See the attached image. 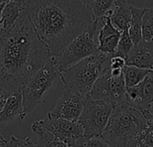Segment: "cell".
I'll return each instance as SVG.
<instances>
[{"label":"cell","mask_w":153,"mask_h":147,"mask_svg":"<svg viewBox=\"0 0 153 147\" xmlns=\"http://www.w3.org/2000/svg\"><path fill=\"white\" fill-rule=\"evenodd\" d=\"M117 0H86V6L93 21H100L109 15Z\"/></svg>","instance_id":"ac0fdd59"},{"label":"cell","mask_w":153,"mask_h":147,"mask_svg":"<svg viewBox=\"0 0 153 147\" xmlns=\"http://www.w3.org/2000/svg\"><path fill=\"white\" fill-rule=\"evenodd\" d=\"M100 21H92L88 28L74 38L62 51L53 56L57 72H61L98 51Z\"/></svg>","instance_id":"5b68a950"},{"label":"cell","mask_w":153,"mask_h":147,"mask_svg":"<svg viewBox=\"0 0 153 147\" xmlns=\"http://www.w3.org/2000/svg\"><path fill=\"white\" fill-rule=\"evenodd\" d=\"M8 0H0V4H3V3H5V2H7Z\"/></svg>","instance_id":"4dcf8cb0"},{"label":"cell","mask_w":153,"mask_h":147,"mask_svg":"<svg viewBox=\"0 0 153 147\" xmlns=\"http://www.w3.org/2000/svg\"><path fill=\"white\" fill-rule=\"evenodd\" d=\"M31 129L38 137L39 144L54 140L71 143L84 137L83 129L79 121H69L52 117L48 114L46 119L34 122Z\"/></svg>","instance_id":"52a82bcc"},{"label":"cell","mask_w":153,"mask_h":147,"mask_svg":"<svg viewBox=\"0 0 153 147\" xmlns=\"http://www.w3.org/2000/svg\"><path fill=\"white\" fill-rule=\"evenodd\" d=\"M4 4H5V3H3V4H0V17H1L2 11H3V9H4Z\"/></svg>","instance_id":"f546056e"},{"label":"cell","mask_w":153,"mask_h":147,"mask_svg":"<svg viewBox=\"0 0 153 147\" xmlns=\"http://www.w3.org/2000/svg\"><path fill=\"white\" fill-rule=\"evenodd\" d=\"M74 147H114L109 145L101 136L86 137H82L73 142Z\"/></svg>","instance_id":"7402d4cb"},{"label":"cell","mask_w":153,"mask_h":147,"mask_svg":"<svg viewBox=\"0 0 153 147\" xmlns=\"http://www.w3.org/2000/svg\"><path fill=\"white\" fill-rule=\"evenodd\" d=\"M27 10V0H8L0 17V33L10 30Z\"/></svg>","instance_id":"5bb4252c"},{"label":"cell","mask_w":153,"mask_h":147,"mask_svg":"<svg viewBox=\"0 0 153 147\" xmlns=\"http://www.w3.org/2000/svg\"><path fill=\"white\" fill-rule=\"evenodd\" d=\"M50 57L26 10L10 30L0 33V88L10 93L22 90Z\"/></svg>","instance_id":"6da1fadb"},{"label":"cell","mask_w":153,"mask_h":147,"mask_svg":"<svg viewBox=\"0 0 153 147\" xmlns=\"http://www.w3.org/2000/svg\"><path fill=\"white\" fill-rule=\"evenodd\" d=\"M126 101L131 106L140 110H148L153 101V70L137 85L126 88Z\"/></svg>","instance_id":"8fae6325"},{"label":"cell","mask_w":153,"mask_h":147,"mask_svg":"<svg viewBox=\"0 0 153 147\" xmlns=\"http://www.w3.org/2000/svg\"><path fill=\"white\" fill-rule=\"evenodd\" d=\"M8 147H39V144H35L30 137H26L23 139L17 138L13 136L7 140Z\"/></svg>","instance_id":"cb8c5ba5"},{"label":"cell","mask_w":153,"mask_h":147,"mask_svg":"<svg viewBox=\"0 0 153 147\" xmlns=\"http://www.w3.org/2000/svg\"><path fill=\"white\" fill-rule=\"evenodd\" d=\"M22 113V91L13 92L8 97L5 104L0 111V124L10 122L15 119L20 120Z\"/></svg>","instance_id":"2e32d148"},{"label":"cell","mask_w":153,"mask_h":147,"mask_svg":"<svg viewBox=\"0 0 153 147\" xmlns=\"http://www.w3.org/2000/svg\"><path fill=\"white\" fill-rule=\"evenodd\" d=\"M100 22L102 25L100 28L98 34V51L108 55H114L118 45L121 31L112 24L109 16L101 19Z\"/></svg>","instance_id":"7c38bea8"},{"label":"cell","mask_w":153,"mask_h":147,"mask_svg":"<svg viewBox=\"0 0 153 147\" xmlns=\"http://www.w3.org/2000/svg\"><path fill=\"white\" fill-rule=\"evenodd\" d=\"M142 111H143V114L146 122V127L148 130L150 131V133L153 136V115L148 110H144Z\"/></svg>","instance_id":"484cf974"},{"label":"cell","mask_w":153,"mask_h":147,"mask_svg":"<svg viewBox=\"0 0 153 147\" xmlns=\"http://www.w3.org/2000/svg\"><path fill=\"white\" fill-rule=\"evenodd\" d=\"M126 62L127 66L153 70V42L142 40L134 45Z\"/></svg>","instance_id":"4fadbf2b"},{"label":"cell","mask_w":153,"mask_h":147,"mask_svg":"<svg viewBox=\"0 0 153 147\" xmlns=\"http://www.w3.org/2000/svg\"><path fill=\"white\" fill-rule=\"evenodd\" d=\"M58 72L56 68L53 57L39 69L22 88V113L20 120H22L36 106L41 102L45 93L52 86Z\"/></svg>","instance_id":"8992f818"},{"label":"cell","mask_w":153,"mask_h":147,"mask_svg":"<svg viewBox=\"0 0 153 147\" xmlns=\"http://www.w3.org/2000/svg\"><path fill=\"white\" fill-rule=\"evenodd\" d=\"M27 13L51 57L62 51L93 21L81 0H27Z\"/></svg>","instance_id":"7a4b0ae2"},{"label":"cell","mask_w":153,"mask_h":147,"mask_svg":"<svg viewBox=\"0 0 153 147\" xmlns=\"http://www.w3.org/2000/svg\"><path fill=\"white\" fill-rule=\"evenodd\" d=\"M85 99L86 98L82 95L65 88L63 95L48 115L55 118L77 122L82 112Z\"/></svg>","instance_id":"30bf717a"},{"label":"cell","mask_w":153,"mask_h":147,"mask_svg":"<svg viewBox=\"0 0 153 147\" xmlns=\"http://www.w3.org/2000/svg\"><path fill=\"white\" fill-rule=\"evenodd\" d=\"M113 105L109 102L93 100L87 97L83 110L79 119L84 137H91L101 136L110 117Z\"/></svg>","instance_id":"ba28073f"},{"label":"cell","mask_w":153,"mask_h":147,"mask_svg":"<svg viewBox=\"0 0 153 147\" xmlns=\"http://www.w3.org/2000/svg\"><path fill=\"white\" fill-rule=\"evenodd\" d=\"M10 94H11L10 93H8V92H6V91L0 88V111L3 109L4 105L5 104V102H6L8 97L10 96Z\"/></svg>","instance_id":"4316f807"},{"label":"cell","mask_w":153,"mask_h":147,"mask_svg":"<svg viewBox=\"0 0 153 147\" xmlns=\"http://www.w3.org/2000/svg\"><path fill=\"white\" fill-rule=\"evenodd\" d=\"M126 147H153V136L147 127L137 134Z\"/></svg>","instance_id":"603a6c76"},{"label":"cell","mask_w":153,"mask_h":147,"mask_svg":"<svg viewBox=\"0 0 153 147\" xmlns=\"http://www.w3.org/2000/svg\"><path fill=\"white\" fill-rule=\"evenodd\" d=\"M112 55L97 51L58 73L65 87L87 98L96 81L108 66Z\"/></svg>","instance_id":"277c9868"},{"label":"cell","mask_w":153,"mask_h":147,"mask_svg":"<svg viewBox=\"0 0 153 147\" xmlns=\"http://www.w3.org/2000/svg\"><path fill=\"white\" fill-rule=\"evenodd\" d=\"M134 46V45L131 38L129 36V33H128V30H126L121 32L118 45H117V48L114 55L122 57L126 59L127 57V56L129 55V53L131 52V50L133 49Z\"/></svg>","instance_id":"44dd1931"},{"label":"cell","mask_w":153,"mask_h":147,"mask_svg":"<svg viewBox=\"0 0 153 147\" xmlns=\"http://www.w3.org/2000/svg\"><path fill=\"white\" fill-rule=\"evenodd\" d=\"M0 147H8L7 146V140L2 136H0Z\"/></svg>","instance_id":"83f0119b"},{"label":"cell","mask_w":153,"mask_h":147,"mask_svg":"<svg viewBox=\"0 0 153 147\" xmlns=\"http://www.w3.org/2000/svg\"><path fill=\"white\" fill-rule=\"evenodd\" d=\"M108 16L112 24L119 31L128 30L132 18L131 4L126 0H117Z\"/></svg>","instance_id":"9a60e30c"},{"label":"cell","mask_w":153,"mask_h":147,"mask_svg":"<svg viewBox=\"0 0 153 147\" xmlns=\"http://www.w3.org/2000/svg\"><path fill=\"white\" fill-rule=\"evenodd\" d=\"M143 40L153 42V7L146 8L142 22Z\"/></svg>","instance_id":"ffe728a7"},{"label":"cell","mask_w":153,"mask_h":147,"mask_svg":"<svg viewBox=\"0 0 153 147\" xmlns=\"http://www.w3.org/2000/svg\"><path fill=\"white\" fill-rule=\"evenodd\" d=\"M148 110L152 113L153 115V101L152 102V104L150 105V107H149V109H148Z\"/></svg>","instance_id":"f1b7e54d"},{"label":"cell","mask_w":153,"mask_h":147,"mask_svg":"<svg viewBox=\"0 0 153 147\" xmlns=\"http://www.w3.org/2000/svg\"><path fill=\"white\" fill-rule=\"evenodd\" d=\"M73 142L65 143L60 140H54V141H50V142L44 143V144H39V147H74Z\"/></svg>","instance_id":"d4e9b609"},{"label":"cell","mask_w":153,"mask_h":147,"mask_svg":"<svg viewBox=\"0 0 153 147\" xmlns=\"http://www.w3.org/2000/svg\"><path fill=\"white\" fill-rule=\"evenodd\" d=\"M131 11H132V18L128 29V33L134 45H137L140 41L143 40L142 22H143V14L146 12V8L131 5Z\"/></svg>","instance_id":"e0dca14e"},{"label":"cell","mask_w":153,"mask_h":147,"mask_svg":"<svg viewBox=\"0 0 153 147\" xmlns=\"http://www.w3.org/2000/svg\"><path fill=\"white\" fill-rule=\"evenodd\" d=\"M145 128L146 122L143 111L124 101L113 105L101 137L112 146L126 147Z\"/></svg>","instance_id":"3957f363"},{"label":"cell","mask_w":153,"mask_h":147,"mask_svg":"<svg viewBox=\"0 0 153 147\" xmlns=\"http://www.w3.org/2000/svg\"><path fill=\"white\" fill-rule=\"evenodd\" d=\"M151 70L140 68L134 66H126L123 69V75L126 88H132L140 84L149 74Z\"/></svg>","instance_id":"d6986e66"},{"label":"cell","mask_w":153,"mask_h":147,"mask_svg":"<svg viewBox=\"0 0 153 147\" xmlns=\"http://www.w3.org/2000/svg\"><path fill=\"white\" fill-rule=\"evenodd\" d=\"M126 87L124 75L118 77H113L110 75L108 64L94 84L88 97L93 100L107 101L114 105L126 101Z\"/></svg>","instance_id":"9c48e42d"}]
</instances>
